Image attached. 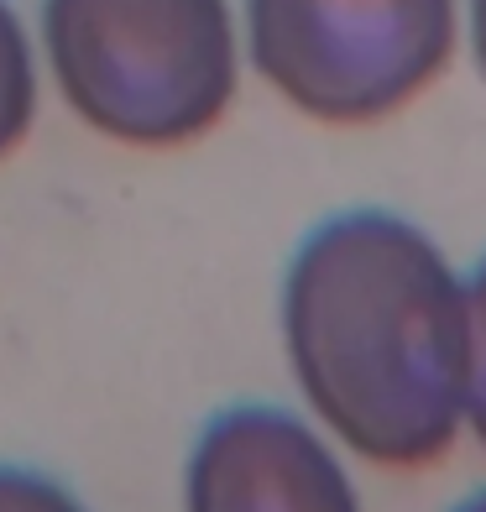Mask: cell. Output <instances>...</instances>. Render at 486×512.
Listing matches in <instances>:
<instances>
[{
	"label": "cell",
	"instance_id": "obj_4",
	"mask_svg": "<svg viewBox=\"0 0 486 512\" xmlns=\"http://www.w3.org/2000/svg\"><path fill=\"white\" fill-rule=\"evenodd\" d=\"M183 512H361V492L309 418L277 403H236L194 439Z\"/></svg>",
	"mask_w": 486,
	"mask_h": 512
},
{
	"label": "cell",
	"instance_id": "obj_5",
	"mask_svg": "<svg viewBox=\"0 0 486 512\" xmlns=\"http://www.w3.org/2000/svg\"><path fill=\"white\" fill-rule=\"evenodd\" d=\"M37 115V53L11 0H0V157H11Z\"/></svg>",
	"mask_w": 486,
	"mask_h": 512
},
{
	"label": "cell",
	"instance_id": "obj_8",
	"mask_svg": "<svg viewBox=\"0 0 486 512\" xmlns=\"http://www.w3.org/2000/svg\"><path fill=\"white\" fill-rule=\"evenodd\" d=\"M460 21H466V42L476 58V74L486 84V0H460Z\"/></svg>",
	"mask_w": 486,
	"mask_h": 512
},
{
	"label": "cell",
	"instance_id": "obj_1",
	"mask_svg": "<svg viewBox=\"0 0 486 512\" xmlns=\"http://www.w3.org/2000/svg\"><path fill=\"white\" fill-rule=\"evenodd\" d=\"M283 351L319 429L382 471L455 450L471 392V293L419 220L324 215L283 267Z\"/></svg>",
	"mask_w": 486,
	"mask_h": 512
},
{
	"label": "cell",
	"instance_id": "obj_2",
	"mask_svg": "<svg viewBox=\"0 0 486 512\" xmlns=\"http://www.w3.org/2000/svg\"><path fill=\"white\" fill-rule=\"evenodd\" d=\"M42 53L63 105L121 147H189L241 89L230 0H42Z\"/></svg>",
	"mask_w": 486,
	"mask_h": 512
},
{
	"label": "cell",
	"instance_id": "obj_9",
	"mask_svg": "<svg viewBox=\"0 0 486 512\" xmlns=\"http://www.w3.org/2000/svg\"><path fill=\"white\" fill-rule=\"evenodd\" d=\"M450 512H486V486H481V492H471V497H460Z\"/></svg>",
	"mask_w": 486,
	"mask_h": 512
},
{
	"label": "cell",
	"instance_id": "obj_6",
	"mask_svg": "<svg viewBox=\"0 0 486 512\" xmlns=\"http://www.w3.org/2000/svg\"><path fill=\"white\" fill-rule=\"evenodd\" d=\"M471 293V392H466V429L486 450V256L466 272Z\"/></svg>",
	"mask_w": 486,
	"mask_h": 512
},
{
	"label": "cell",
	"instance_id": "obj_3",
	"mask_svg": "<svg viewBox=\"0 0 486 512\" xmlns=\"http://www.w3.org/2000/svg\"><path fill=\"white\" fill-rule=\"evenodd\" d=\"M460 0H246L241 42L283 105L319 126H377L445 79Z\"/></svg>",
	"mask_w": 486,
	"mask_h": 512
},
{
	"label": "cell",
	"instance_id": "obj_7",
	"mask_svg": "<svg viewBox=\"0 0 486 512\" xmlns=\"http://www.w3.org/2000/svg\"><path fill=\"white\" fill-rule=\"evenodd\" d=\"M0 512H89L63 481L27 471V465H0Z\"/></svg>",
	"mask_w": 486,
	"mask_h": 512
}]
</instances>
